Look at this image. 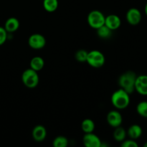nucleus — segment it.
<instances>
[{"label": "nucleus", "mask_w": 147, "mask_h": 147, "mask_svg": "<svg viewBox=\"0 0 147 147\" xmlns=\"http://www.w3.org/2000/svg\"><path fill=\"white\" fill-rule=\"evenodd\" d=\"M96 30H97L98 36L101 39L110 38L112 34V30L105 24L98 28Z\"/></svg>", "instance_id": "19"}, {"label": "nucleus", "mask_w": 147, "mask_h": 147, "mask_svg": "<svg viewBox=\"0 0 147 147\" xmlns=\"http://www.w3.org/2000/svg\"><path fill=\"white\" fill-rule=\"evenodd\" d=\"M22 81L26 87L29 88H34L38 86L40 82L38 73L32 68L27 69L22 75Z\"/></svg>", "instance_id": "3"}, {"label": "nucleus", "mask_w": 147, "mask_h": 147, "mask_svg": "<svg viewBox=\"0 0 147 147\" xmlns=\"http://www.w3.org/2000/svg\"><path fill=\"white\" fill-rule=\"evenodd\" d=\"M30 66V68L35 70V71L38 72L44 67L45 61L44 60H43L42 57H40V56H36V57H32V58L31 59Z\"/></svg>", "instance_id": "15"}, {"label": "nucleus", "mask_w": 147, "mask_h": 147, "mask_svg": "<svg viewBox=\"0 0 147 147\" xmlns=\"http://www.w3.org/2000/svg\"><path fill=\"white\" fill-rule=\"evenodd\" d=\"M144 147H147V142H146V143L144 144Z\"/></svg>", "instance_id": "26"}, {"label": "nucleus", "mask_w": 147, "mask_h": 147, "mask_svg": "<svg viewBox=\"0 0 147 147\" xmlns=\"http://www.w3.org/2000/svg\"><path fill=\"white\" fill-rule=\"evenodd\" d=\"M135 90L139 94L147 96V75H140L136 76Z\"/></svg>", "instance_id": "10"}, {"label": "nucleus", "mask_w": 147, "mask_h": 147, "mask_svg": "<svg viewBox=\"0 0 147 147\" xmlns=\"http://www.w3.org/2000/svg\"><path fill=\"white\" fill-rule=\"evenodd\" d=\"M106 120H107L109 126L113 128H116L121 125L122 121H123V117L120 112L116 110H113L108 113Z\"/></svg>", "instance_id": "8"}, {"label": "nucleus", "mask_w": 147, "mask_h": 147, "mask_svg": "<svg viewBox=\"0 0 147 147\" xmlns=\"http://www.w3.org/2000/svg\"><path fill=\"white\" fill-rule=\"evenodd\" d=\"M126 135H127V132H126V131L123 127H121L120 126L115 128L113 136L116 142H122L123 140L126 139Z\"/></svg>", "instance_id": "18"}, {"label": "nucleus", "mask_w": 147, "mask_h": 147, "mask_svg": "<svg viewBox=\"0 0 147 147\" xmlns=\"http://www.w3.org/2000/svg\"><path fill=\"white\" fill-rule=\"evenodd\" d=\"M142 15L140 10L138 9L137 8H130L127 11L126 14V21L128 22L131 25H137L142 21Z\"/></svg>", "instance_id": "7"}, {"label": "nucleus", "mask_w": 147, "mask_h": 147, "mask_svg": "<svg viewBox=\"0 0 147 147\" xmlns=\"http://www.w3.org/2000/svg\"><path fill=\"white\" fill-rule=\"evenodd\" d=\"M127 135L129 136V138L134 140L138 139L140 138L142 135V127L138 124H133L129 128L127 131Z\"/></svg>", "instance_id": "14"}, {"label": "nucleus", "mask_w": 147, "mask_h": 147, "mask_svg": "<svg viewBox=\"0 0 147 147\" xmlns=\"http://www.w3.org/2000/svg\"><path fill=\"white\" fill-rule=\"evenodd\" d=\"M105 18L106 17L101 11L99 10H93L88 15V24L91 28L97 30L105 24Z\"/></svg>", "instance_id": "5"}, {"label": "nucleus", "mask_w": 147, "mask_h": 147, "mask_svg": "<svg viewBox=\"0 0 147 147\" xmlns=\"http://www.w3.org/2000/svg\"><path fill=\"white\" fill-rule=\"evenodd\" d=\"M121 146L122 147H138V144L136 143V142L134 139H127V140H123L121 142Z\"/></svg>", "instance_id": "24"}, {"label": "nucleus", "mask_w": 147, "mask_h": 147, "mask_svg": "<svg viewBox=\"0 0 147 147\" xmlns=\"http://www.w3.org/2000/svg\"><path fill=\"white\" fill-rule=\"evenodd\" d=\"M82 131L85 134L92 133L95 130V123L90 119H86L81 123Z\"/></svg>", "instance_id": "16"}, {"label": "nucleus", "mask_w": 147, "mask_h": 147, "mask_svg": "<svg viewBox=\"0 0 147 147\" xmlns=\"http://www.w3.org/2000/svg\"><path fill=\"white\" fill-rule=\"evenodd\" d=\"M144 11H145V14H146V15L147 16V3L146 4V5H145V7H144Z\"/></svg>", "instance_id": "25"}, {"label": "nucleus", "mask_w": 147, "mask_h": 147, "mask_svg": "<svg viewBox=\"0 0 147 147\" xmlns=\"http://www.w3.org/2000/svg\"><path fill=\"white\" fill-rule=\"evenodd\" d=\"M8 38V32L6 31L4 27L0 26V46L4 45Z\"/></svg>", "instance_id": "23"}, {"label": "nucleus", "mask_w": 147, "mask_h": 147, "mask_svg": "<svg viewBox=\"0 0 147 147\" xmlns=\"http://www.w3.org/2000/svg\"><path fill=\"white\" fill-rule=\"evenodd\" d=\"M32 136L33 139L37 142H41L45 139L47 136V130L45 127L42 125H37L34 126L32 131Z\"/></svg>", "instance_id": "12"}, {"label": "nucleus", "mask_w": 147, "mask_h": 147, "mask_svg": "<svg viewBox=\"0 0 147 147\" xmlns=\"http://www.w3.org/2000/svg\"><path fill=\"white\" fill-rule=\"evenodd\" d=\"M105 25L107 26L109 29L113 30H118L121 27V20L120 17L116 14H109L105 18Z\"/></svg>", "instance_id": "11"}, {"label": "nucleus", "mask_w": 147, "mask_h": 147, "mask_svg": "<svg viewBox=\"0 0 147 147\" xmlns=\"http://www.w3.org/2000/svg\"><path fill=\"white\" fill-rule=\"evenodd\" d=\"M88 53V52L83 50V49L78 50L75 54V58L79 63H85V62H86V59H87Z\"/></svg>", "instance_id": "22"}, {"label": "nucleus", "mask_w": 147, "mask_h": 147, "mask_svg": "<svg viewBox=\"0 0 147 147\" xmlns=\"http://www.w3.org/2000/svg\"><path fill=\"white\" fill-rule=\"evenodd\" d=\"M136 73L131 70H129L120 76L119 78V83L120 88L123 89L129 94L135 91V82L136 78Z\"/></svg>", "instance_id": "2"}, {"label": "nucleus", "mask_w": 147, "mask_h": 147, "mask_svg": "<svg viewBox=\"0 0 147 147\" xmlns=\"http://www.w3.org/2000/svg\"><path fill=\"white\" fill-rule=\"evenodd\" d=\"M83 142L86 147H100L102 146L101 140L97 135L94 134L93 132L85 134Z\"/></svg>", "instance_id": "9"}, {"label": "nucleus", "mask_w": 147, "mask_h": 147, "mask_svg": "<svg viewBox=\"0 0 147 147\" xmlns=\"http://www.w3.org/2000/svg\"><path fill=\"white\" fill-rule=\"evenodd\" d=\"M54 147H66L68 145V139L63 136H58L53 142Z\"/></svg>", "instance_id": "21"}, {"label": "nucleus", "mask_w": 147, "mask_h": 147, "mask_svg": "<svg viewBox=\"0 0 147 147\" xmlns=\"http://www.w3.org/2000/svg\"><path fill=\"white\" fill-rule=\"evenodd\" d=\"M28 44L33 50H40L45 46L46 39L42 34L35 33L30 36L28 39Z\"/></svg>", "instance_id": "6"}, {"label": "nucleus", "mask_w": 147, "mask_h": 147, "mask_svg": "<svg viewBox=\"0 0 147 147\" xmlns=\"http://www.w3.org/2000/svg\"><path fill=\"white\" fill-rule=\"evenodd\" d=\"M4 27L8 34L13 33L17 31L20 27V22L15 17H10L5 22Z\"/></svg>", "instance_id": "13"}, {"label": "nucleus", "mask_w": 147, "mask_h": 147, "mask_svg": "<svg viewBox=\"0 0 147 147\" xmlns=\"http://www.w3.org/2000/svg\"><path fill=\"white\" fill-rule=\"evenodd\" d=\"M106 58L103 53L97 50H93L88 53L86 62L94 68H100L105 64Z\"/></svg>", "instance_id": "4"}, {"label": "nucleus", "mask_w": 147, "mask_h": 147, "mask_svg": "<svg viewBox=\"0 0 147 147\" xmlns=\"http://www.w3.org/2000/svg\"><path fill=\"white\" fill-rule=\"evenodd\" d=\"M43 7L48 12H54L58 7V0H42Z\"/></svg>", "instance_id": "17"}, {"label": "nucleus", "mask_w": 147, "mask_h": 147, "mask_svg": "<svg viewBox=\"0 0 147 147\" xmlns=\"http://www.w3.org/2000/svg\"><path fill=\"white\" fill-rule=\"evenodd\" d=\"M129 93L123 89L119 88L112 94L111 101L112 105L118 110H123L126 109L130 104V96Z\"/></svg>", "instance_id": "1"}, {"label": "nucleus", "mask_w": 147, "mask_h": 147, "mask_svg": "<svg viewBox=\"0 0 147 147\" xmlns=\"http://www.w3.org/2000/svg\"><path fill=\"white\" fill-rule=\"evenodd\" d=\"M136 112L142 117L147 118V101L143 100L136 106Z\"/></svg>", "instance_id": "20"}]
</instances>
